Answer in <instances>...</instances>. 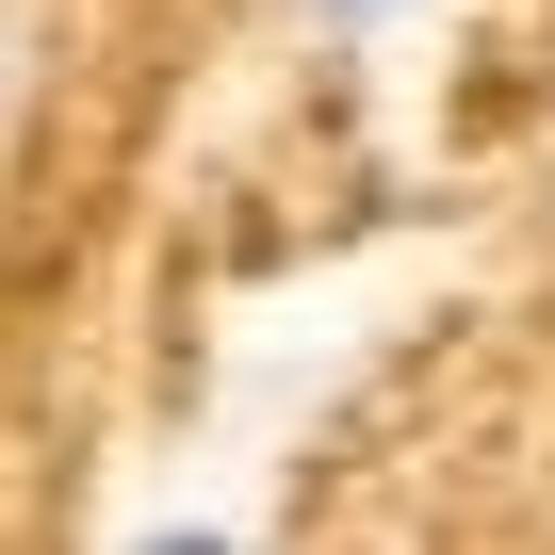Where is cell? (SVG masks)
Returning <instances> with one entry per match:
<instances>
[{
  "instance_id": "cell-1",
  "label": "cell",
  "mask_w": 555,
  "mask_h": 555,
  "mask_svg": "<svg viewBox=\"0 0 555 555\" xmlns=\"http://www.w3.org/2000/svg\"><path fill=\"white\" fill-rule=\"evenodd\" d=\"M131 555H245L229 522H164V539H131Z\"/></svg>"
},
{
  "instance_id": "cell-3",
  "label": "cell",
  "mask_w": 555,
  "mask_h": 555,
  "mask_svg": "<svg viewBox=\"0 0 555 555\" xmlns=\"http://www.w3.org/2000/svg\"><path fill=\"white\" fill-rule=\"evenodd\" d=\"M0 66H17V50H0Z\"/></svg>"
},
{
  "instance_id": "cell-2",
  "label": "cell",
  "mask_w": 555,
  "mask_h": 555,
  "mask_svg": "<svg viewBox=\"0 0 555 555\" xmlns=\"http://www.w3.org/2000/svg\"><path fill=\"white\" fill-rule=\"evenodd\" d=\"M311 17H409V0H311Z\"/></svg>"
}]
</instances>
